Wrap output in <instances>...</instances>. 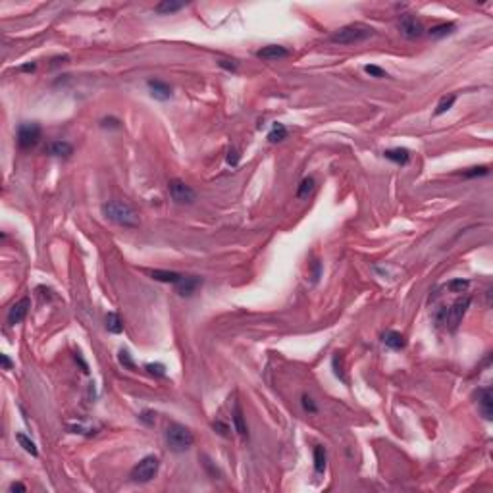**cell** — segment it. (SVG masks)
Instances as JSON below:
<instances>
[{"mask_svg": "<svg viewBox=\"0 0 493 493\" xmlns=\"http://www.w3.org/2000/svg\"><path fill=\"white\" fill-rule=\"evenodd\" d=\"M10 491H12V493H16V491L25 493V491H27V487H25L24 483H20V481H14L12 485H10Z\"/></svg>", "mask_w": 493, "mask_h": 493, "instance_id": "cell-41", "label": "cell"}, {"mask_svg": "<svg viewBox=\"0 0 493 493\" xmlns=\"http://www.w3.org/2000/svg\"><path fill=\"white\" fill-rule=\"evenodd\" d=\"M154 416H156V414H154L152 410H143V412L139 414V420L145 422L147 426H154Z\"/></svg>", "mask_w": 493, "mask_h": 493, "instance_id": "cell-35", "label": "cell"}, {"mask_svg": "<svg viewBox=\"0 0 493 493\" xmlns=\"http://www.w3.org/2000/svg\"><path fill=\"white\" fill-rule=\"evenodd\" d=\"M35 68H37V64L35 62H29V64H24V66H20V72H35Z\"/></svg>", "mask_w": 493, "mask_h": 493, "instance_id": "cell-42", "label": "cell"}, {"mask_svg": "<svg viewBox=\"0 0 493 493\" xmlns=\"http://www.w3.org/2000/svg\"><path fill=\"white\" fill-rule=\"evenodd\" d=\"M364 72L372 77H387V74L383 72L382 68H378V66H364Z\"/></svg>", "mask_w": 493, "mask_h": 493, "instance_id": "cell-34", "label": "cell"}, {"mask_svg": "<svg viewBox=\"0 0 493 493\" xmlns=\"http://www.w3.org/2000/svg\"><path fill=\"white\" fill-rule=\"evenodd\" d=\"M41 135H43V129H41V125L37 122L20 123V127H18V145L24 150H29V148L37 147L39 141H41Z\"/></svg>", "mask_w": 493, "mask_h": 493, "instance_id": "cell-6", "label": "cell"}, {"mask_svg": "<svg viewBox=\"0 0 493 493\" xmlns=\"http://www.w3.org/2000/svg\"><path fill=\"white\" fill-rule=\"evenodd\" d=\"M332 368H333V374L341 380L343 383H347V376H345V370H343V357L339 355V353H335L332 358Z\"/></svg>", "mask_w": 493, "mask_h": 493, "instance_id": "cell-25", "label": "cell"}, {"mask_svg": "<svg viewBox=\"0 0 493 493\" xmlns=\"http://www.w3.org/2000/svg\"><path fill=\"white\" fill-rule=\"evenodd\" d=\"M383 156H385L387 160L399 164V166H405V164H408V160H410V152H408L407 148H401V147L383 150Z\"/></svg>", "mask_w": 493, "mask_h": 493, "instance_id": "cell-16", "label": "cell"}, {"mask_svg": "<svg viewBox=\"0 0 493 493\" xmlns=\"http://www.w3.org/2000/svg\"><path fill=\"white\" fill-rule=\"evenodd\" d=\"M168 191H170V197L173 198V202H177V204H191L197 198V193L181 179H172L168 183Z\"/></svg>", "mask_w": 493, "mask_h": 493, "instance_id": "cell-7", "label": "cell"}, {"mask_svg": "<svg viewBox=\"0 0 493 493\" xmlns=\"http://www.w3.org/2000/svg\"><path fill=\"white\" fill-rule=\"evenodd\" d=\"M147 85H148V89H150L152 99L168 100L172 97V87L168 85V83H164V81H160V79H150Z\"/></svg>", "mask_w": 493, "mask_h": 493, "instance_id": "cell-14", "label": "cell"}, {"mask_svg": "<svg viewBox=\"0 0 493 493\" xmlns=\"http://www.w3.org/2000/svg\"><path fill=\"white\" fill-rule=\"evenodd\" d=\"M455 29H456L455 24H439V25H433L430 31H428V35L431 39H441L451 35V33H455Z\"/></svg>", "mask_w": 493, "mask_h": 493, "instance_id": "cell-20", "label": "cell"}, {"mask_svg": "<svg viewBox=\"0 0 493 493\" xmlns=\"http://www.w3.org/2000/svg\"><path fill=\"white\" fill-rule=\"evenodd\" d=\"M312 189H314V177H305L299 187H297V198H307L310 193H312Z\"/></svg>", "mask_w": 493, "mask_h": 493, "instance_id": "cell-23", "label": "cell"}, {"mask_svg": "<svg viewBox=\"0 0 493 493\" xmlns=\"http://www.w3.org/2000/svg\"><path fill=\"white\" fill-rule=\"evenodd\" d=\"M468 285H470L468 280H453V282L447 284V289L453 291V293H462V291L468 289Z\"/></svg>", "mask_w": 493, "mask_h": 493, "instance_id": "cell-29", "label": "cell"}, {"mask_svg": "<svg viewBox=\"0 0 493 493\" xmlns=\"http://www.w3.org/2000/svg\"><path fill=\"white\" fill-rule=\"evenodd\" d=\"M320 274H322V262L320 260H314V262H312V282H314V284L318 282Z\"/></svg>", "mask_w": 493, "mask_h": 493, "instance_id": "cell-37", "label": "cell"}, {"mask_svg": "<svg viewBox=\"0 0 493 493\" xmlns=\"http://www.w3.org/2000/svg\"><path fill=\"white\" fill-rule=\"evenodd\" d=\"M29 307H31L29 297H24V299H20L16 305H12L10 312H8V324H10V326L22 324V322L25 320V316H27V312H29Z\"/></svg>", "mask_w": 493, "mask_h": 493, "instance_id": "cell-9", "label": "cell"}, {"mask_svg": "<svg viewBox=\"0 0 493 493\" xmlns=\"http://www.w3.org/2000/svg\"><path fill=\"white\" fill-rule=\"evenodd\" d=\"M16 439H18V443L22 445V447H24L25 451H27L31 456H39V449H37V445H35V441H31L25 433H18V435H16Z\"/></svg>", "mask_w": 493, "mask_h": 493, "instance_id": "cell-24", "label": "cell"}, {"mask_svg": "<svg viewBox=\"0 0 493 493\" xmlns=\"http://www.w3.org/2000/svg\"><path fill=\"white\" fill-rule=\"evenodd\" d=\"M301 405H303V408H305L307 412H310V414H316V412H318V407H316L314 399H312V397H308L307 393L301 397Z\"/></svg>", "mask_w": 493, "mask_h": 493, "instance_id": "cell-32", "label": "cell"}, {"mask_svg": "<svg viewBox=\"0 0 493 493\" xmlns=\"http://www.w3.org/2000/svg\"><path fill=\"white\" fill-rule=\"evenodd\" d=\"M118 360H120V364H122L123 368L135 370V362H133L131 355H129V353H127L125 349H122V351H120V355H118Z\"/></svg>", "mask_w": 493, "mask_h": 493, "instance_id": "cell-31", "label": "cell"}, {"mask_svg": "<svg viewBox=\"0 0 493 493\" xmlns=\"http://www.w3.org/2000/svg\"><path fill=\"white\" fill-rule=\"evenodd\" d=\"M489 173V168L487 166H474V168H468L466 172H462V177L466 179H472V177H483Z\"/></svg>", "mask_w": 493, "mask_h": 493, "instance_id": "cell-28", "label": "cell"}, {"mask_svg": "<svg viewBox=\"0 0 493 493\" xmlns=\"http://www.w3.org/2000/svg\"><path fill=\"white\" fill-rule=\"evenodd\" d=\"M233 426H235V431H237L241 437H246V435H249L245 418H243V412H241V407H239V405H235V408H233Z\"/></svg>", "mask_w": 493, "mask_h": 493, "instance_id": "cell-22", "label": "cell"}, {"mask_svg": "<svg viewBox=\"0 0 493 493\" xmlns=\"http://www.w3.org/2000/svg\"><path fill=\"white\" fill-rule=\"evenodd\" d=\"M382 341L385 347H389V349H393V351H401V349H405L407 347V339H405V335L399 332H393V330H389V332L382 333Z\"/></svg>", "mask_w": 493, "mask_h": 493, "instance_id": "cell-15", "label": "cell"}, {"mask_svg": "<svg viewBox=\"0 0 493 493\" xmlns=\"http://www.w3.org/2000/svg\"><path fill=\"white\" fill-rule=\"evenodd\" d=\"M455 100H456L455 95L443 97V99L439 100V104H437V108H435V112H433V116H441V114H445L447 110H451V108H453V104H455Z\"/></svg>", "mask_w": 493, "mask_h": 493, "instance_id": "cell-27", "label": "cell"}, {"mask_svg": "<svg viewBox=\"0 0 493 493\" xmlns=\"http://www.w3.org/2000/svg\"><path fill=\"white\" fill-rule=\"evenodd\" d=\"M183 2H175V0H162L154 6V12L162 14V16H168V14H175L183 8Z\"/></svg>", "mask_w": 493, "mask_h": 493, "instance_id": "cell-18", "label": "cell"}, {"mask_svg": "<svg viewBox=\"0 0 493 493\" xmlns=\"http://www.w3.org/2000/svg\"><path fill=\"white\" fill-rule=\"evenodd\" d=\"M200 285H202V280L197 278V276H187V278L183 276L179 280V284H175V289H177V293L181 297H191Z\"/></svg>", "mask_w": 493, "mask_h": 493, "instance_id": "cell-13", "label": "cell"}, {"mask_svg": "<svg viewBox=\"0 0 493 493\" xmlns=\"http://www.w3.org/2000/svg\"><path fill=\"white\" fill-rule=\"evenodd\" d=\"M45 152L49 156H56V158H70L74 154V147L68 141H52L45 147Z\"/></svg>", "mask_w": 493, "mask_h": 493, "instance_id": "cell-11", "label": "cell"}, {"mask_svg": "<svg viewBox=\"0 0 493 493\" xmlns=\"http://www.w3.org/2000/svg\"><path fill=\"white\" fill-rule=\"evenodd\" d=\"M100 127H114V129H120L122 127V122L118 118H104L100 122Z\"/></svg>", "mask_w": 493, "mask_h": 493, "instance_id": "cell-36", "label": "cell"}, {"mask_svg": "<svg viewBox=\"0 0 493 493\" xmlns=\"http://www.w3.org/2000/svg\"><path fill=\"white\" fill-rule=\"evenodd\" d=\"M291 52L282 47V45H268V47H264V49H260L257 52V58L260 60H266V62H278V60H284L287 58Z\"/></svg>", "mask_w": 493, "mask_h": 493, "instance_id": "cell-10", "label": "cell"}, {"mask_svg": "<svg viewBox=\"0 0 493 493\" xmlns=\"http://www.w3.org/2000/svg\"><path fill=\"white\" fill-rule=\"evenodd\" d=\"M470 303H472V299H470V297L456 299L451 307L443 308V310L437 314V320L441 322V324H445V326H447V330L455 332L456 328H458V324H460L462 318H464V314H466V310H468Z\"/></svg>", "mask_w": 493, "mask_h": 493, "instance_id": "cell-4", "label": "cell"}, {"mask_svg": "<svg viewBox=\"0 0 493 493\" xmlns=\"http://www.w3.org/2000/svg\"><path fill=\"white\" fill-rule=\"evenodd\" d=\"M145 368L148 370L150 376H156V378H164V376H166V366L160 364V362H150V364H147Z\"/></svg>", "mask_w": 493, "mask_h": 493, "instance_id": "cell-30", "label": "cell"}, {"mask_svg": "<svg viewBox=\"0 0 493 493\" xmlns=\"http://www.w3.org/2000/svg\"><path fill=\"white\" fill-rule=\"evenodd\" d=\"M106 330L114 335H120L123 332V322L118 312H108L106 314Z\"/></svg>", "mask_w": 493, "mask_h": 493, "instance_id": "cell-19", "label": "cell"}, {"mask_svg": "<svg viewBox=\"0 0 493 493\" xmlns=\"http://www.w3.org/2000/svg\"><path fill=\"white\" fill-rule=\"evenodd\" d=\"M75 362H79V366H81V370L85 372V374H89V366H87V362L81 358V355L79 353H75Z\"/></svg>", "mask_w": 493, "mask_h": 493, "instance_id": "cell-43", "label": "cell"}, {"mask_svg": "<svg viewBox=\"0 0 493 493\" xmlns=\"http://www.w3.org/2000/svg\"><path fill=\"white\" fill-rule=\"evenodd\" d=\"M478 408L485 420L493 418V393L489 387H483L478 391Z\"/></svg>", "mask_w": 493, "mask_h": 493, "instance_id": "cell-12", "label": "cell"}, {"mask_svg": "<svg viewBox=\"0 0 493 493\" xmlns=\"http://www.w3.org/2000/svg\"><path fill=\"white\" fill-rule=\"evenodd\" d=\"M225 160H227V164H229V166H233V168H235V166L239 164V152H237L235 148H231V150L227 152V158H225Z\"/></svg>", "mask_w": 493, "mask_h": 493, "instance_id": "cell-38", "label": "cell"}, {"mask_svg": "<svg viewBox=\"0 0 493 493\" xmlns=\"http://www.w3.org/2000/svg\"><path fill=\"white\" fill-rule=\"evenodd\" d=\"M285 137H287V127L284 123H276L272 127V131L268 133V141L270 143H280V141H284Z\"/></svg>", "mask_w": 493, "mask_h": 493, "instance_id": "cell-26", "label": "cell"}, {"mask_svg": "<svg viewBox=\"0 0 493 493\" xmlns=\"http://www.w3.org/2000/svg\"><path fill=\"white\" fill-rule=\"evenodd\" d=\"M166 441H168V447L172 449L173 453H183V451L193 447L195 435H193V431L189 430L187 426L172 422L168 426V430H166Z\"/></svg>", "mask_w": 493, "mask_h": 493, "instance_id": "cell-3", "label": "cell"}, {"mask_svg": "<svg viewBox=\"0 0 493 493\" xmlns=\"http://www.w3.org/2000/svg\"><path fill=\"white\" fill-rule=\"evenodd\" d=\"M374 35V29L364 24H349L333 33L330 41L335 45H358Z\"/></svg>", "mask_w": 493, "mask_h": 493, "instance_id": "cell-2", "label": "cell"}, {"mask_svg": "<svg viewBox=\"0 0 493 493\" xmlns=\"http://www.w3.org/2000/svg\"><path fill=\"white\" fill-rule=\"evenodd\" d=\"M326 462H328V453H326V449L322 447V445H316L314 447V470L322 474L324 470H326Z\"/></svg>", "mask_w": 493, "mask_h": 493, "instance_id": "cell-21", "label": "cell"}, {"mask_svg": "<svg viewBox=\"0 0 493 493\" xmlns=\"http://www.w3.org/2000/svg\"><path fill=\"white\" fill-rule=\"evenodd\" d=\"M150 278L156 280V282H162V284H179V280L183 278L181 274L177 272H170V270H152L150 272Z\"/></svg>", "mask_w": 493, "mask_h": 493, "instance_id": "cell-17", "label": "cell"}, {"mask_svg": "<svg viewBox=\"0 0 493 493\" xmlns=\"http://www.w3.org/2000/svg\"><path fill=\"white\" fill-rule=\"evenodd\" d=\"M158 468H160V460H158V456L147 455L145 458H141L135 466L131 468L129 478H131L133 481H137V483H147V481H150L154 476H156Z\"/></svg>", "mask_w": 493, "mask_h": 493, "instance_id": "cell-5", "label": "cell"}, {"mask_svg": "<svg viewBox=\"0 0 493 493\" xmlns=\"http://www.w3.org/2000/svg\"><path fill=\"white\" fill-rule=\"evenodd\" d=\"M399 33L405 39H418L424 35V25L420 24V20L416 16L405 14L399 20Z\"/></svg>", "mask_w": 493, "mask_h": 493, "instance_id": "cell-8", "label": "cell"}, {"mask_svg": "<svg viewBox=\"0 0 493 493\" xmlns=\"http://www.w3.org/2000/svg\"><path fill=\"white\" fill-rule=\"evenodd\" d=\"M102 214L106 220L114 222L116 225H122V227H129V229H135L139 227V214L137 210L125 202V200H118V198H112L108 202L102 204Z\"/></svg>", "mask_w": 493, "mask_h": 493, "instance_id": "cell-1", "label": "cell"}, {"mask_svg": "<svg viewBox=\"0 0 493 493\" xmlns=\"http://www.w3.org/2000/svg\"><path fill=\"white\" fill-rule=\"evenodd\" d=\"M0 362H2V368L4 370H12L14 362L8 358V355H0Z\"/></svg>", "mask_w": 493, "mask_h": 493, "instance_id": "cell-40", "label": "cell"}, {"mask_svg": "<svg viewBox=\"0 0 493 493\" xmlns=\"http://www.w3.org/2000/svg\"><path fill=\"white\" fill-rule=\"evenodd\" d=\"M212 430L214 431H218L222 437H229V426L227 424H223L222 420H216V422H212Z\"/></svg>", "mask_w": 493, "mask_h": 493, "instance_id": "cell-33", "label": "cell"}, {"mask_svg": "<svg viewBox=\"0 0 493 493\" xmlns=\"http://www.w3.org/2000/svg\"><path fill=\"white\" fill-rule=\"evenodd\" d=\"M218 66L223 68V70H227V72H235V70H237V66H235L233 62H229V60H220L218 62Z\"/></svg>", "mask_w": 493, "mask_h": 493, "instance_id": "cell-39", "label": "cell"}]
</instances>
